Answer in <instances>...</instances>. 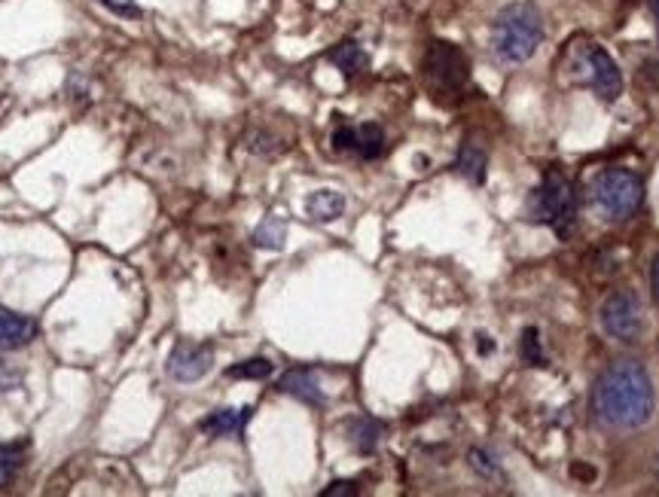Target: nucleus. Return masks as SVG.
<instances>
[{"label": "nucleus", "mask_w": 659, "mask_h": 497, "mask_svg": "<svg viewBox=\"0 0 659 497\" xmlns=\"http://www.w3.org/2000/svg\"><path fill=\"white\" fill-rule=\"evenodd\" d=\"M95 4L107 7L116 16H126V19H141V7L132 4V0H95Z\"/></svg>", "instance_id": "nucleus-21"}, {"label": "nucleus", "mask_w": 659, "mask_h": 497, "mask_svg": "<svg viewBox=\"0 0 659 497\" xmlns=\"http://www.w3.org/2000/svg\"><path fill=\"white\" fill-rule=\"evenodd\" d=\"M251 406H242V409H214L211 415H205L199 421V427L208 433V437H232V433H242V427L251 421Z\"/></svg>", "instance_id": "nucleus-12"}, {"label": "nucleus", "mask_w": 659, "mask_h": 497, "mask_svg": "<svg viewBox=\"0 0 659 497\" xmlns=\"http://www.w3.org/2000/svg\"><path fill=\"white\" fill-rule=\"evenodd\" d=\"M522 354H525V360H528L531 366L547 363V360H544V351H541V339H537V330H534V327H528L525 336H522Z\"/></svg>", "instance_id": "nucleus-20"}, {"label": "nucleus", "mask_w": 659, "mask_h": 497, "mask_svg": "<svg viewBox=\"0 0 659 497\" xmlns=\"http://www.w3.org/2000/svg\"><path fill=\"white\" fill-rule=\"evenodd\" d=\"M272 369H275L272 360H266V357H251V360H242V363L229 366V369H226V376H229V379H251V382H263V379L272 376Z\"/></svg>", "instance_id": "nucleus-18"}, {"label": "nucleus", "mask_w": 659, "mask_h": 497, "mask_svg": "<svg viewBox=\"0 0 659 497\" xmlns=\"http://www.w3.org/2000/svg\"><path fill=\"white\" fill-rule=\"evenodd\" d=\"M586 68H589V77H592V89L605 101H617L623 95V74L617 68V61L602 46L592 43L586 49Z\"/></svg>", "instance_id": "nucleus-8"}, {"label": "nucleus", "mask_w": 659, "mask_h": 497, "mask_svg": "<svg viewBox=\"0 0 659 497\" xmlns=\"http://www.w3.org/2000/svg\"><path fill=\"white\" fill-rule=\"evenodd\" d=\"M333 147L336 150H354L364 159H379L385 150V132L376 122H364V126H342L333 132Z\"/></svg>", "instance_id": "nucleus-9"}, {"label": "nucleus", "mask_w": 659, "mask_h": 497, "mask_svg": "<svg viewBox=\"0 0 659 497\" xmlns=\"http://www.w3.org/2000/svg\"><path fill=\"white\" fill-rule=\"evenodd\" d=\"M425 71L428 80L440 89V92H461L470 74L467 55L455 46V43H431L428 58H425Z\"/></svg>", "instance_id": "nucleus-6"}, {"label": "nucleus", "mask_w": 659, "mask_h": 497, "mask_svg": "<svg viewBox=\"0 0 659 497\" xmlns=\"http://www.w3.org/2000/svg\"><path fill=\"white\" fill-rule=\"evenodd\" d=\"M37 339V321L0 305V351H19Z\"/></svg>", "instance_id": "nucleus-10"}, {"label": "nucleus", "mask_w": 659, "mask_h": 497, "mask_svg": "<svg viewBox=\"0 0 659 497\" xmlns=\"http://www.w3.org/2000/svg\"><path fill=\"white\" fill-rule=\"evenodd\" d=\"M541 37H544V19L537 13V7L525 4V0L501 7L492 22V46L507 65L528 61L534 49L541 46Z\"/></svg>", "instance_id": "nucleus-2"}, {"label": "nucleus", "mask_w": 659, "mask_h": 497, "mask_svg": "<svg viewBox=\"0 0 659 497\" xmlns=\"http://www.w3.org/2000/svg\"><path fill=\"white\" fill-rule=\"evenodd\" d=\"M650 293H653V299H656V305H659V254H656L653 263H650Z\"/></svg>", "instance_id": "nucleus-25"}, {"label": "nucleus", "mask_w": 659, "mask_h": 497, "mask_svg": "<svg viewBox=\"0 0 659 497\" xmlns=\"http://www.w3.org/2000/svg\"><path fill=\"white\" fill-rule=\"evenodd\" d=\"M306 214L318 223H333L345 214V196L336 190H318L306 199Z\"/></svg>", "instance_id": "nucleus-13"}, {"label": "nucleus", "mask_w": 659, "mask_h": 497, "mask_svg": "<svg viewBox=\"0 0 659 497\" xmlns=\"http://www.w3.org/2000/svg\"><path fill=\"white\" fill-rule=\"evenodd\" d=\"M528 214L537 223L553 226L562 238L571 235L574 217H577V199H574L571 180L559 168H550L544 174V183H541V190L534 193V199L528 205Z\"/></svg>", "instance_id": "nucleus-3"}, {"label": "nucleus", "mask_w": 659, "mask_h": 497, "mask_svg": "<svg viewBox=\"0 0 659 497\" xmlns=\"http://www.w3.org/2000/svg\"><path fill=\"white\" fill-rule=\"evenodd\" d=\"M278 391L281 394H290L303 403H312V406H321L324 403V394H321V385H318V376L312 369H290L281 376L278 382Z\"/></svg>", "instance_id": "nucleus-11"}, {"label": "nucleus", "mask_w": 659, "mask_h": 497, "mask_svg": "<svg viewBox=\"0 0 659 497\" xmlns=\"http://www.w3.org/2000/svg\"><path fill=\"white\" fill-rule=\"evenodd\" d=\"M284 238H287V223L281 220V217H266L260 226H257V232H254V244L257 247H266V251H278V247L284 244Z\"/></svg>", "instance_id": "nucleus-17"}, {"label": "nucleus", "mask_w": 659, "mask_h": 497, "mask_svg": "<svg viewBox=\"0 0 659 497\" xmlns=\"http://www.w3.org/2000/svg\"><path fill=\"white\" fill-rule=\"evenodd\" d=\"M592 193H595L598 208H602L608 217L629 220L644 202V183L638 174H632L626 168H605L602 174H598Z\"/></svg>", "instance_id": "nucleus-4"}, {"label": "nucleus", "mask_w": 659, "mask_h": 497, "mask_svg": "<svg viewBox=\"0 0 659 497\" xmlns=\"http://www.w3.org/2000/svg\"><path fill=\"white\" fill-rule=\"evenodd\" d=\"M330 61L345 77H354V74H361L367 68V55H364V49L357 46L354 40H345L336 49H330Z\"/></svg>", "instance_id": "nucleus-15"}, {"label": "nucleus", "mask_w": 659, "mask_h": 497, "mask_svg": "<svg viewBox=\"0 0 659 497\" xmlns=\"http://www.w3.org/2000/svg\"><path fill=\"white\" fill-rule=\"evenodd\" d=\"M168 376L181 385L199 382L214 369V348L211 345H199V342H177L174 351L168 354Z\"/></svg>", "instance_id": "nucleus-7"}, {"label": "nucleus", "mask_w": 659, "mask_h": 497, "mask_svg": "<svg viewBox=\"0 0 659 497\" xmlns=\"http://www.w3.org/2000/svg\"><path fill=\"white\" fill-rule=\"evenodd\" d=\"M470 467H473L476 473H483L486 479H492V476L498 473L495 461H492L483 449H473V452H470Z\"/></svg>", "instance_id": "nucleus-23"}, {"label": "nucleus", "mask_w": 659, "mask_h": 497, "mask_svg": "<svg viewBox=\"0 0 659 497\" xmlns=\"http://www.w3.org/2000/svg\"><path fill=\"white\" fill-rule=\"evenodd\" d=\"M656 473H659V455H656Z\"/></svg>", "instance_id": "nucleus-27"}, {"label": "nucleus", "mask_w": 659, "mask_h": 497, "mask_svg": "<svg viewBox=\"0 0 659 497\" xmlns=\"http://www.w3.org/2000/svg\"><path fill=\"white\" fill-rule=\"evenodd\" d=\"M382 430H385V427H382V421H376V418H370V415L354 418V421H351V427H348L354 449H357V452H364V455L376 452L379 437H382Z\"/></svg>", "instance_id": "nucleus-14"}, {"label": "nucleus", "mask_w": 659, "mask_h": 497, "mask_svg": "<svg viewBox=\"0 0 659 497\" xmlns=\"http://www.w3.org/2000/svg\"><path fill=\"white\" fill-rule=\"evenodd\" d=\"M598 324L617 342H635L644 327L638 296L632 290H614L598 308Z\"/></svg>", "instance_id": "nucleus-5"}, {"label": "nucleus", "mask_w": 659, "mask_h": 497, "mask_svg": "<svg viewBox=\"0 0 659 497\" xmlns=\"http://www.w3.org/2000/svg\"><path fill=\"white\" fill-rule=\"evenodd\" d=\"M656 391L638 360L611 363L592 385V415L611 430H638L653 418Z\"/></svg>", "instance_id": "nucleus-1"}, {"label": "nucleus", "mask_w": 659, "mask_h": 497, "mask_svg": "<svg viewBox=\"0 0 659 497\" xmlns=\"http://www.w3.org/2000/svg\"><path fill=\"white\" fill-rule=\"evenodd\" d=\"M22 385V372L16 366H10L7 360H0V394L16 391Z\"/></svg>", "instance_id": "nucleus-22"}, {"label": "nucleus", "mask_w": 659, "mask_h": 497, "mask_svg": "<svg viewBox=\"0 0 659 497\" xmlns=\"http://www.w3.org/2000/svg\"><path fill=\"white\" fill-rule=\"evenodd\" d=\"M458 174H464L467 180L479 183L486 177V150L476 147V144H464L461 153H458V162H455Z\"/></svg>", "instance_id": "nucleus-16"}, {"label": "nucleus", "mask_w": 659, "mask_h": 497, "mask_svg": "<svg viewBox=\"0 0 659 497\" xmlns=\"http://www.w3.org/2000/svg\"><path fill=\"white\" fill-rule=\"evenodd\" d=\"M650 10H653V19H656V31H659V0H647Z\"/></svg>", "instance_id": "nucleus-26"}, {"label": "nucleus", "mask_w": 659, "mask_h": 497, "mask_svg": "<svg viewBox=\"0 0 659 497\" xmlns=\"http://www.w3.org/2000/svg\"><path fill=\"white\" fill-rule=\"evenodd\" d=\"M22 455H25V446L19 443H0V488H7L19 467H22Z\"/></svg>", "instance_id": "nucleus-19"}, {"label": "nucleus", "mask_w": 659, "mask_h": 497, "mask_svg": "<svg viewBox=\"0 0 659 497\" xmlns=\"http://www.w3.org/2000/svg\"><path fill=\"white\" fill-rule=\"evenodd\" d=\"M351 494H357V485L351 479H336L321 491V497H351Z\"/></svg>", "instance_id": "nucleus-24"}]
</instances>
